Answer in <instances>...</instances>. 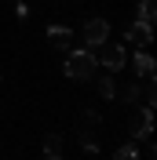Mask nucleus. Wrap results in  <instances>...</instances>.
Wrapping results in <instances>:
<instances>
[{"label": "nucleus", "mask_w": 157, "mask_h": 160, "mask_svg": "<svg viewBox=\"0 0 157 160\" xmlns=\"http://www.w3.org/2000/svg\"><path fill=\"white\" fill-rule=\"evenodd\" d=\"M124 37L132 40V44H139V48H146L150 40H154V26H146V22H132Z\"/></svg>", "instance_id": "39448f33"}, {"label": "nucleus", "mask_w": 157, "mask_h": 160, "mask_svg": "<svg viewBox=\"0 0 157 160\" xmlns=\"http://www.w3.org/2000/svg\"><path fill=\"white\" fill-rule=\"evenodd\" d=\"M95 124H99V113L88 109V113H84V128H95Z\"/></svg>", "instance_id": "ddd939ff"}, {"label": "nucleus", "mask_w": 157, "mask_h": 160, "mask_svg": "<svg viewBox=\"0 0 157 160\" xmlns=\"http://www.w3.org/2000/svg\"><path fill=\"white\" fill-rule=\"evenodd\" d=\"M48 40H51V48H69L73 29L69 26H48Z\"/></svg>", "instance_id": "423d86ee"}, {"label": "nucleus", "mask_w": 157, "mask_h": 160, "mask_svg": "<svg viewBox=\"0 0 157 160\" xmlns=\"http://www.w3.org/2000/svg\"><path fill=\"white\" fill-rule=\"evenodd\" d=\"M106 37H110V22L106 18H88L84 22V44L88 48H102Z\"/></svg>", "instance_id": "f03ea898"}, {"label": "nucleus", "mask_w": 157, "mask_h": 160, "mask_svg": "<svg viewBox=\"0 0 157 160\" xmlns=\"http://www.w3.org/2000/svg\"><path fill=\"white\" fill-rule=\"evenodd\" d=\"M124 62H128V55H124V48H121V44H102L99 66H106L110 73H117V69H124Z\"/></svg>", "instance_id": "7ed1b4c3"}, {"label": "nucleus", "mask_w": 157, "mask_h": 160, "mask_svg": "<svg viewBox=\"0 0 157 160\" xmlns=\"http://www.w3.org/2000/svg\"><path fill=\"white\" fill-rule=\"evenodd\" d=\"M132 138H150V131H154V106H143V109L132 117Z\"/></svg>", "instance_id": "20e7f679"}, {"label": "nucleus", "mask_w": 157, "mask_h": 160, "mask_svg": "<svg viewBox=\"0 0 157 160\" xmlns=\"http://www.w3.org/2000/svg\"><path fill=\"white\" fill-rule=\"evenodd\" d=\"M132 66H135L139 77H154V58H150L146 51H135V62H132Z\"/></svg>", "instance_id": "0eeeda50"}, {"label": "nucleus", "mask_w": 157, "mask_h": 160, "mask_svg": "<svg viewBox=\"0 0 157 160\" xmlns=\"http://www.w3.org/2000/svg\"><path fill=\"white\" fill-rule=\"evenodd\" d=\"M113 160H143V153H139V146H135V142H124V146L113 153Z\"/></svg>", "instance_id": "1a4fd4ad"}, {"label": "nucleus", "mask_w": 157, "mask_h": 160, "mask_svg": "<svg viewBox=\"0 0 157 160\" xmlns=\"http://www.w3.org/2000/svg\"><path fill=\"white\" fill-rule=\"evenodd\" d=\"M95 69H99V58L91 55V48H80L66 58V77L69 80H91Z\"/></svg>", "instance_id": "f257e3e1"}, {"label": "nucleus", "mask_w": 157, "mask_h": 160, "mask_svg": "<svg viewBox=\"0 0 157 160\" xmlns=\"http://www.w3.org/2000/svg\"><path fill=\"white\" fill-rule=\"evenodd\" d=\"M48 160H62V157H48Z\"/></svg>", "instance_id": "4468645a"}, {"label": "nucleus", "mask_w": 157, "mask_h": 160, "mask_svg": "<svg viewBox=\"0 0 157 160\" xmlns=\"http://www.w3.org/2000/svg\"><path fill=\"white\" fill-rule=\"evenodd\" d=\"M154 18H157V0H143V4H139V22L154 26Z\"/></svg>", "instance_id": "6e6552de"}, {"label": "nucleus", "mask_w": 157, "mask_h": 160, "mask_svg": "<svg viewBox=\"0 0 157 160\" xmlns=\"http://www.w3.org/2000/svg\"><path fill=\"white\" fill-rule=\"evenodd\" d=\"M139 95H143V88H139L135 80H132V84H128V88H124V95H121V98H124V102H132V106H135V98H139Z\"/></svg>", "instance_id": "f8f14e48"}, {"label": "nucleus", "mask_w": 157, "mask_h": 160, "mask_svg": "<svg viewBox=\"0 0 157 160\" xmlns=\"http://www.w3.org/2000/svg\"><path fill=\"white\" fill-rule=\"evenodd\" d=\"M99 95H102V98H117V84H113L110 77H102L99 80Z\"/></svg>", "instance_id": "9d476101"}, {"label": "nucleus", "mask_w": 157, "mask_h": 160, "mask_svg": "<svg viewBox=\"0 0 157 160\" xmlns=\"http://www.w3.org/2000/svg\"><path fill=\"white\" fill-rule=\"evenodd\" d=\"M59 149H62V138L59 135H48V138H44V153H48V157H59Z\"/></svg>", "instance_id": "9b49d317"}]
</instances>
